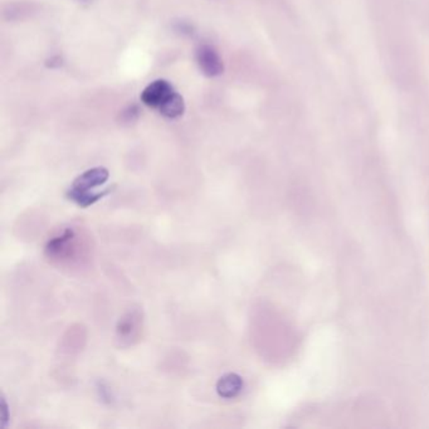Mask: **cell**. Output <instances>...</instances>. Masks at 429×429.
<instances>
[{
  "instance_id": "obj_5",
  "label": "cell",
  "mask_w": 429,
  "mask_h": 429,
  "mask_svg": "<svg viewBox=\"0 0 429 429\" xmlns=\"http://www.w3.org/2000/svg\"><path fill=\"white\" fill-rule=\"evenodd\" d=\"M75 238V232L72 229H66L62 233L61 236L55 237L53 239H50L47 247H45V254H48L52 259L55 257H62L63 254L68 252L70 243Z\"/></svg>"
},
{
  "instance_id": "obj_6",
  "label": "cell",
  "mask_w": 429,
  "mask_h": 429,
  "mask_svg": "<svg viewBox=\"0 0 429 429\" xmlns=\"http://www.w3.org/2000/svg\"><path fill=\"white\" fill-rule=\"evenodd\" d=\"M139 325H140V316L136 313H129V314L120 320L117 326V335L120 340H130L135 337L138 332Z\"/></svg>"
},
{
  "instance_id": "obj_1",
  "label": "cell",
  "mask_w": 429,
  "mask_h": 429,
  "mask_svg": "<svg viewBox=\"0 0 429 429\" xmlns=\"http://www.w3.org/2000/svg\"><path fill=\"white\" fill-rule=\"evenodd\" d=\"M143 105L159 111L168 119H178L185 110L184 99L165 80H156L141 92Z\"/></svg>"
},
{
  "instance_id": "obj_3",
  "label": "cell",
  "mask_w": 429,
  "mask_h": 429,
  "mask_svg": "<svg viewBox=\"0 0 429 429\" xmlns=\"http://www.w3.org/2000/svg\"><path fill=\"white\" fill-rule=\"evenodd\" d=\"M197 63L199 70L208 77H217L224 71L219 53L210 44H203L197 50Z\"/></svg>"
},
{
  "instance_id": "obj_4",
  "label": "cell",
  "mask_w": 429,
  "mask_h": 429,
  "mask_svg": "<svg viewBox=\"0 0 429 429\" xmlns=\"http://www.w3.org/2000/svg\"><path fill=\"white\" fill-rule=\"evenodd\" d=\"M243 379L238 374L229 373L223 375L217 383V393L224 399H232L241 394L243 391Z\"/></svg>"
},
{
  "instance_id": "obj_7",
  "label": "cell",
  "mask_w": 429,
  "mask_h": 429,
  "mask_svg": "<svg viewBox=\"0 0 429 429\" xmlns=\"http://www.w3.org/2000/svg\"><path fill=\"white\" fill-rule=\"evenodd\" d=\"M1 422H3V427L6 428L9 422V408L6 402V398L1 399Z\"/></svg>"
},
{
  "instance_id": "obj_2",
  "label": "cell",
  "mask_w": 429,
  "mask_h": 429,
  "mask_svg": "<svg viewBox=\"0 0 429 429\" xmlns=\"http://www.w3.org/2000/svg\"><path fill=\"white\" fill-rule=\"evenodd\" d=\"M107 180H109V170L105 168L89 169L78 176L73 182L67 192V197L71 199L72 202L78 204L80 207L87 208L110 193V189L99 193L92 192L96 188L102 187Z\"/></svg>"
}]
</instances>
